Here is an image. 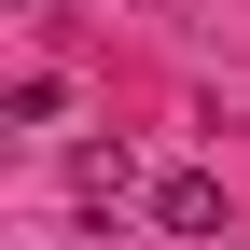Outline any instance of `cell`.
<instances>
[{
    "instance_id": "obj_1",
    "label": "cell",
    "mask_w": 250,
    "mask_h": 250,
    "mask_svg": "<svg viewBox=\"0 0 250 250\" xmlns=\"http://www.w3.org/2000/svg\"><path fill=\"white\" fill-rule=\"evenodd\" d=\"M153 223H167V236H223V181H208V167H167V181H153Z\"/></svg>"
},
{
    "instance_id": "obj_2",
    "label": "cell",
    "mask_w": 250,
    "mask_h": 250,
    "mask_svg": "<svg viewBox=\"0 0 250 250\" xmlns=\"http://www.w3.org/2000/svg\"><path fill=\"white\" fill-rule=\"evenodd\" d=\"M70 195L83 208H125V195H139V153H125V139H83L70 153Z\"/></svg>"
}]
</instances>
